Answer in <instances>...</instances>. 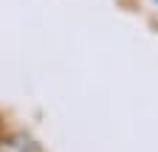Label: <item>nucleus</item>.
Returning a JSON list of instances; mask_svg holds the SVG:
<instances>
[{
	"instance_id": "f257e3e1",
	"label": "nucleus",
	"mask_w": 158,
	"mask_h": 152,
	"mask_svg": "<svg viewBox=\"0 0 158 152\" xmlns=\"http://www.w3.org/2000/svg\"><path fill=\"white\" fill-rule=\"evenodd\" d=\"M0 152H28V141H23V138H11V141H6L3 146H0Z\"/></svg>"
}]
</instances>
